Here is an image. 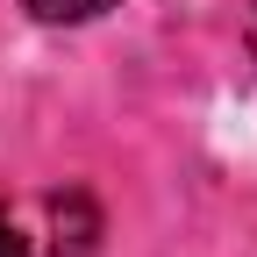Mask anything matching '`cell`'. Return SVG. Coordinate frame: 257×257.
I'll return each instance as SVG.
<instances>
[{
    "mask_svg": "<svg viewBox=\"0 0 257 257\" xmlns=\"http://www.w3.org/2000/svg\"><path fill=\"white\" fill-rule=\"evenodd\" d=\"M0 257H36V236L15 221V207L0 200Z\"/></svg>",
    "mask_w": 257,
    "mask_h": 257,
    "instance_id": "3957f363",
    "label": "cell"
},
{
    "mask_svg": "<svg viewBox=\"0 0 257 257\" xmlns=\"http://www.w3.org/2000/svg\"><path fill=\"white\" fill-rule=\"evenodd\" d=\"M243 43H250V57H257V8H250V22H243Z\"/></svg>",
    "mask_w": 257,
    "mask_h": 257,
    "instance_id": "277c9868",
    "label": "cell"
},
{
    "mask_svg": "<svg viewBox=\"0 0 257 257\" xmlns=\"http://www.w3.org/2000/svg\"><path fill=\"white\" fill-rule=\"evenodd\" d=\"M50 229H57V257H100V236H107V221H100V200H93L86 186H64L50 193Z\"/></svg>",
    "mask_w": 257,
    "mask_h": 257,
    "instance_id": "6da1fadb",
    "label": "cell"
},
{
    "mask_svg": "<svg viewBox=\"0 0 257 257\" xmlns=\"http://www.w3.org/2000/svg\"><path fill=\"white\" fill-rule=\"evenodd\" d=\"M36 22H93V15H107L114 0H22Z\"/></svg>",
    "mask_w": 257,
    "mask_h": 257,
    "instance_id": "7a4b0ae2",
    "label": "cell"
}]
</instances>
